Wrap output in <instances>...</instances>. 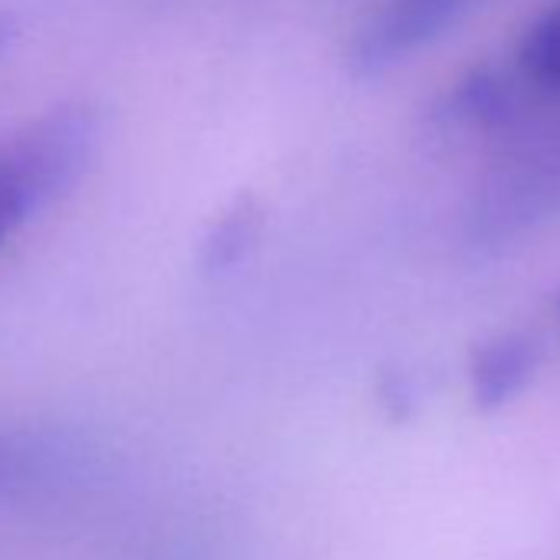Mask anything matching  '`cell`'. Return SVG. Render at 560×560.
I'll return each instance as SVG.
<instances>
[{
    "label": "cell",
    "mask_w": 560,
    "mask_h": 560,
    "mask_svg": "<svg viewBox=\"0 0 560 560\" xmlns=\"http://www.w3.org/2000/svg\"><path fill=\"white\" fill-rule=\"evenodd\" d=\"M14 21H11V14H0V57L8 54V47H11V40H14Z\"/></svg>",
    "instance_id": "6"
},
{
    "label": "cell",
    "mask_w": 560,
    "mask_h": 560,
    "mask_svg": "<svg viewBox=\"0 0 560 560\" xmlns=\"http://www.w3.org/2000/svg\"><path fill=\"white\" fill-rule=\"evenodd\" d=\"M63 445L34 429L0 425V501H8L57 471Z\"/></svg>",
    "instance_id": "3"
},
{
    "label": "cell",
    "mask_w": 560,
    "mask_h": 560,
    "mask_svg": "<svg viewBox=\"0 0 560 560\" xmlns=\"http://www.w3.org/2000/svg\"><path fill=\"white\" fill-rule=\"evenodd\" d=\"M511 70L524 83V90L557 93L560 90V0L540 11L521 40L514 44Z\"/></svg>",
    "instance_id": "4"
},
{
    "label": "cell",
    "mask_w": 560,
    "mask_h": 560,
    "mask_svg": "<svg viewBox=\"0 0 560 560\" xmlns=\"http://www.w3.org/2000/svg\"><path fill=\"white\" fill-rule=\"evenodd\" d=\"M475 0H380L357 27L347 63L360 77H380L439 40Z\"/></svg>",
    "instance_id": "2"
},
{
    "label": "cell",
    "mask_w": 560,
    "mask_h": 560,
    "mask_svg": "<svg viewBox=\"0 0 560 560\" xmlns=\"http://www.w3.org/2000/svg\"><path fill=\"white\" fill-rule=\"evenodd\" d=\"M534 343L527 337H498L491 347L481 350L475 363V396L481 406H498L511 399L534 370Z\"/></svg>",
    "instance_id": "5"
},
{
    "label": "cell",
    "mask_w": 560,
    "mask_h": 560,
    "mask_svg": "<svg viewBox=\"0 0 560 560\" xmlns=\"http://www.w3.org/2000/svg\"><path fill=\"white\" fill-rule=\"evenodd\" d=\"M100 149V113L57 106L0 139V244L60 201Z\"/></svg>",
    "instance_id": "1"
}]
</instances>
